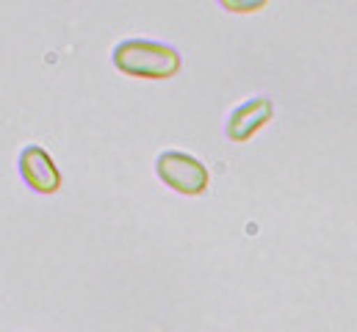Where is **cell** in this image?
I'll list each match as a JSON object with an SVG mask.
<instances>
[{"label":"cell","mask_w":357,"mask_h":332,"mask_svg":"<svg viewBox=\"0 0 357 332\" xmlns=\"http://www.w3.org/2000/svg\"><path fill=\"white\" fill-rule=\"evenodd\" d=\"M17 169H20V177L25 180V186L36 194H59L61 191V172L53 161V156L39 147V144H25L20 150V158H17Z\"/></svg>","instance_id":"obj_3"},{"label":"cell","mask_w":357,"mask_h":332,"mask_svg":"<svg viewBox=\"0 0 357 332\" xmlns=\"http://www.w3.org/2000/svg\"><path fill=\"white\" fill-rule=\"evenodd\" d=\"M216 3L230 14H255L268 6V0H216Z\"/></svg>","instance_id":"obj_5"},{"label":"cell","mask_w":357,"mask_h":332,"mask_svg":"<svg viewBox=\"0 0 357 332\" xmlns=\"http://www.w3.org/2000/svg\"><path fill=\"white\" fill-rule=\"evenodd\" d=\"M158 180L180 197H202L211 183V172L199 158L183 150H164L155 158Z\"/></svg>","instance_id":"obj_2"},{"label":"cell","mask_w":357,"mask_h":332,"mask_svg":"<svg viewBox=\"0 0 357 332\" xmlns=\"http://www.w3.org/2000/svg\"><path fill=\"white\" fill-rule=\"evenodd\" d=\"M111 61L122 75L136 81H169L183 67V59L172 45L144 39V36L122 39L111 50Z\"/></svg>","instance_id":"obj_1"},{"label":"cell","mask_w":357,"mask_h":332,"mask_svg":"<svg viewBox=\"0 0 357 332\" xmlns=\"http://www.w3.org/2000/svg\"><path fill=\"white\" fill-rule=\"evenodd\" d=\"M271 116H274V103H271V97H264V94L250 97V100L238 103V105L230 111L227 125H225V133H227L230 142L244 144V142H250L255 133H261V130L266 128L268 122H271Z\"/></svg>","instance_id":"obj_4"}]
</instances>
